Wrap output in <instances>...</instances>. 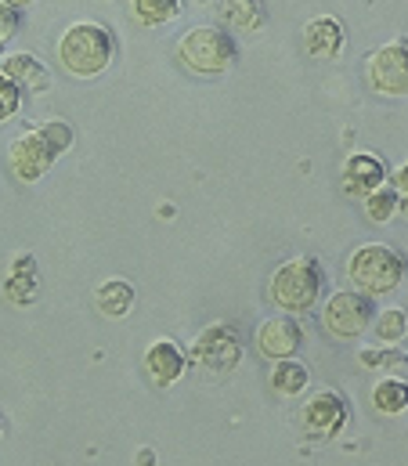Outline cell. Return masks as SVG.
<instances>
[{
    "mask_svg": "<svg viewBox=\"0 0 408 466\" xmlns=\"http://www.w3.org/2000/svg\"><path fill=\"white\" fill-rule=\"evenodd\" d=\"M95 304L105 319H123L134 308V286L127 279H105L95 293Z\"/></svg>",
    "mask_w": 408,
    "mask_h": 466,
    "instance_id": "2e32d148",
    "label": "cell"
},
{
    "mask_svg": "<svg viewBox=\"0 0 408 466\" xmlns=\"http://www.w3.org/2000/svg\"><path fill=\"white\" fill-rule=\"evenodd\" d=\"M321 268L311 260V257H293L286 260L275 275H271V300L290 311V315H301L311 311L321 297Z\"/></svg>",
    "mask_w": 408,
    "mask_h": 466,
    "instance_id": "277c9868",
    "label": "cell"
},
{
    "mask_svg": "<svg viewBox=\"0 0 408 466\" xmlns=\"http://www.w3.org/2000/svg\"><path fill=\"white\" fill-rule=\"evenodd\" d=\"M304 47L307 55H314V58H336L343 51V25L336 18H329V15L311 18L304 25Z\"/></svg>",
    "mask_w": 408,
    "mask_h": 466,
    "instance_id": "4fadbf2b",
    "label": "cell"
},
{
    "mask_svg": "<svg viewBox=\"0 0 408 466\" xmlns=\"http://www.w3.org/2000/svg\"><path fill=\"white\" fill-rule=\"evenodd\" d=\"M398 214L408 218V196H398Z\"/></svg>",
    "mask_w": 408,
    "mask_h": 466,
    "instance_id": "f1b7e54d",
    "label": "cell"
},
{
    "mask_svg": "<svg viewBox=\"0 0 408 466\" xmlns=\"http://www.w3.org/2000/svg\"><path fill=\"white\" fill-rule=\"evenodd\" d=\"M343 423H347V401L336 390H314L301 409V427L311 441H325L340 434Z\"/></svg>",
    "mask_w": 408,
    "mask_h": 466,
    "instance_id": "9c48e42d",
    "label": "cell"
},
{
    "mask_svg": "<svg viewBox=\"0 0 408 466\" xmlns=\"http://www.w3.org/2000/svg\"><path fill=\"white\" fill-rule=\"evenodd\" d=\"M40 134L51 141V148H55L58 156L73 145V130H69V123H58V119H55V123H44V127H40Z\"/></svg>",
    "mask_w": 408,
    "mask_h": 466,
    "instance_id": "603a6c76",
    "label": "cell"
},
{
    "mask_svg": "<svg viewBox=\"0 0 408 466\" xmlns=\"http://www.w3.org/2000/svg\"><path fill=\"white\" fill-rule=\"evenodd\" d=\"M4 4H11V7H29L33 0H4Z\"/></svg>",
    "mask_w": 408,
    "mask_h": 466,
    "instance_id": "f546056e",
    "label": "cell"
},
{
    "mask_svg": "<svg viewBox=\"0 0 408 466\" xmlns=\"http://www.w3.org/2000/svg\"><path fill=\"white\" fill-rule=\"evenodd\" d=\"M138 466H156L152 463V452H148V449H145V452H138Z\"/></svg>",
    "mask_w": 408,
    "mask_h": 466,
    "instance_id": "83f0119b",
    "label": "cell"
},
{
    "mask_svg": "<svg viewBox=\"0 0 408 466\" xmlns=\"http://www.w3.org/2000/svg\"><path fill=\"white\" fill-rule=\"evenodd\" d=\"M112 55H116V40L102 22H73L58 40L62 69L80 76V80H91V76L105 73Z\"/></svg>",
    "mask_w": 408,
    "mask_h": 466,
    "instance_id": "6da1fadb",
    "label": "cell"
},
{
    "mask_svg": "<svg viewBox=\"0 0 408 466\" xmlns=\"http://www.w3.org/2000/svg\"><path fill=\"white\" fill-rule=\"evenodd\" d=\"M15 33H18V7H11V4L0 0V51L11 44Z\"/></svg>",
    "mask_w": 408,
    "mask_h": 466,
    "instance_id": "d4e9b609",
    "label": "cell"
},
{
    "mask_svg": "<svg viewBox=\"0 0 408 466\" xmlns=\"http://www.w3.org/2000/svg\"><path fill=\"white\" fill-rule=\"evenodd\" d=\"M185 365H189L185 350L178 348L174 340H167V337L145 350V372H148V380L156 387H174L185 376Z\"/></svg>",
    "mask_w": 408,
    "mask_h": 466,
    "instance_id": "7c38bea8",
    "label": "cell"
},
{
    "mask_svg": "<svg viewBox=\"0 0 408 466\" xmlns=\"http://www.w3.org/2000/svg\"><path fill=\"white\" fill-rule=\"evenodd\" d=\"M372 319H376V337H380L383 344H398L408 333V315L402 308H387V311H380V315H372Z\"/></svg>",
    "mask_w": 408,
    "mask_h": 466,
    "instance_id": "44dd1931",
    "label": "cell"
},
{
    "mask_svg": "<svg viewBox=\"0 0 408 466\" xmlns=\"http://www.w3.org/2000/svg\"><path fill=\"white\" fill-rule=\"evenodd\" d=\"M394 192H398V196H408V163H402L398 174H394Z\"/></svg>",
    "mask_w": 408,
    "mask_h": 466,
    "instance_id": "4316f807",
    "label": "cell"
},
{
    "mask_svg": "<svg viewBox=\"0 0 408 466\" xmlns=\"http://www.w3.org/2000/svg\"><path fill=\"white\" fill-rule=\"evenodd\" d=\"M301 344H304V333H301V326H297L293 319H286V315L268 319V322H260V329H257V350H260L264 358H271V361L293 358V354L301 350Z\"/></svg>",
    "mask_w": 408,
    "mask_h": 466,
    "instance_id": "30bf717a",
    "label": "cell"
},
{
    "mask_svg": "<svg viewBox=\"0 0 408 466\" xmlns=\"http://www.w3.org/2000/svg\"><path fill=\"white\" fill-rule=\"evenodd\" d=\"M358 361H362V365H383V361H391V365H405L408 358L402 354V350H398V354H394V350H362Z\"/></svg>",
    "mask_w": 408,
    "mask_h": 466,
    "instance_id": "484cf974",
    "label": "cell"
},
{
    "mask_svg": "<svg viewBox=\"0 0 408 466\" xmlns=\"http://www.w3.org/2000/svg\"><path fill=\"white\" fill-rule=\"evenodd\" d=\"M55 159H58V152L51 148V141H47L40 130H26V134H18V137L11 141V148H7L11 174H15L18 181H26V185L40 181V177L55 167Z\"/></svg>",
    "mask_w": 408,
    "mask_h": 466,
    "instance_id": "ba28073f",
    "label": "cell"
},
{
    "mask_svg": "<svg viewBox=\"0 0 408 466\" xmlns=\"http://www.w3.org/2000/svg\"><path fill=\"white\" fill-rule=\"evenodd\" d=\"M347 279L354 282V289L369 293V297H383L394 293L405 279V257L387 246V242H369L358 246L347 260Z\"/></svg>",
    "mask_w": 408,
    "mask_h": 466,
    "instance_id": "7a4b0ae2",
    "label": "cell"
},
{
    "mask_svg": "<svg viewBox=\"0 0 408 466\" xmlns=\"http://www.w3.org/2000/svg\"><path fill=\"white\" fill-rule=\"evenodd\" d=\"M365 76L372 84V91L391 95V98H405L408 95V40H391L383 47H376L369 55Z\"/></svg>",
    "mask_w": 408,
    "mask_h": 466,
    "instance_id": "52a82bcc",
    "label": "cell"
},
{
    "mask_svg": "<svg viewBox=\"0 0 408 466\" xmlns=\"http://www.w3.org/2000/svg\"><path fill=\"white\" fill-rule=\"evenodd\" d=\"M18 102H22V95H18V87L0 73V123L4 119H11L18 113Z\"/></svg>",
    "mask_w": 408,
    "mask_h": 466,
    "instance_id": "cb8c5ba5",
    "label": "cell"
},
{
    "mask_svg": "<svg viewBox=\"0 0 408 466\" xmlns=\"http://www.w3.org/2000/svg\"><path fill=\"white\" fill-rule=\"evenodd\" d=\"M365 214H369L372 225H387V221L398 214V192L387 188V185L372 188V192L365 196Z\"/></svg>",
    "mask_w": 408,
    "mask_h": 466,
    "instance_id": "ffe728a7",
    "label": "cell"
},
{
    "mask_svg": "<svg viewBox=\"0 0 408 466\" xmlns=\"http://www.w3.org/2000/svg\"><path fill=\"white\" fill-rule=\"evenodd\" d=\"M372 409L380 416H402L408 409V383L398 376H387L372 387Z\"/></svg>",
    "mask_w": 408,
    "mask_h": 466,
    "instance_id": "ac0fdd59",
    "label": "cell"
},
{
    "mask_svg": "<svg viewBox=\"0 0 408 466\" xmlns=\"http://www.w3.org/2000/svg\"><path fill=\"white\" fill-rule=\"evenodd\" d=\"M220 18H224V25H231V29L257 33L268 15H264V4H260V0H224V4H220Z\"/></svg>",
    "mask_w": 408,
    "mask_h": 466,
    "instance_id": "e0dca14e",
    "label": "cell"
},
{
    "mask_svg": "<svg viewBox=\"0 0 408 466\" xmlns=\"http://www.w3.org/2000/svg\"><path fill=\"white\" fill-rule=\"evenodd\" d=\"M185 0H130V15L141 25H167L181 15Z\"/></svg>",
    "mask_w": 408,
    "mask_h": 466,
    "instance_id": "d6986e66",
    "label": "cell"
},
{
    "mask_svg": "<svg viewBox=\"0 0 408 466\" xmlns=\"http://www.w3.org/2000/svg\"><path fill=\"white\" fill-rule=\"evenodd\" d=\"M178 58L189 73H199V76H220L235 66V40L217 29V25H196L181 36L178 44Z\"/></svg>",
    "mask_w": 408,
    "mask_h": 466,
    "instance_id": "3957f363",
    "label": "cell"
},
{
    "mask_svg": "<svg viewBox=\"0 0 408 466\" xmlns=\"http://www.w3.org/2000/svg\"><path fill=\"white\" fill-rule=\"evenodd\" d=\"M0 434H4V420H0Z\"/></svg>",
    "mask_w": 408,
    "mask_h": 466,
    "instance_id": "4dcf8cb0",
    "label": "cell"
},
{
    "mask_svg": "<svg viewBox=\"0 0 408 466\" xmlns=\"http://www.w3.org/2000/svg\"><path fill=\"white\" fill-rule=\"evenodd\" d=\"M387 181V167H383V159L380 156H372V152H354V156H347V163H343V192L347 196H369L372 188H380Z\"/></svg>",
    "mask_w": 408,
    "mask_h": 466,
    "instance_id": "8fae6325",
    "label": "cell"
},
{
    "mask_svg": "<svg viewBox=\"0 0 408 466\" xmlns=\"http://www.w3.org/2000/svg\"><path fill=\"white\" fill-rule=\"evenodd\" d=\"M307 383H311V369L297 358H279L271 365V390L282 394V398H297L304 394Z\"/></svg>",
    "mask_w": 408,
    "mask_h": 466,
    "instance_id": "9a60e30c",
    "label": "cell"
},
{
    "mask_svg": "<svg viewBox=\"0 0 408 466\" xmlns=\"http://www.w3.org/2000/svg\"><path fill=\"white\" fill-rule=\"evenodd\" d=\"M192 361L203 365L209 376H228L242 361V337L228 322H213L192 340Z\"/></svg>",
    "mask_w": 408,
    "mask_h": 466,
    "instance_id": "8992f818",
    "label": "cell"
},
{
    "mask_svg": "<svg viewBox=\"0 0 408 466\" xmlns=\"http://www.w3.org/2000/svg\"><path fill=\"white\" fill-rule=\"evenodd\" d=\"M4 76H7L15 87H29V91H47V87H51V69H47L40 58L26 55V51L7 55Z\"/></svg>",
    "mask_w": 408,
    "mask_h": 466,
    "instance_id": "5bb4252c",
    "label": "cell"
},
{
    "mask_svg": "<svg viewBox=\"0 0 408 466\" xmlns=\"http://www.w3.org/2000/svg\"><path fill=\"white\" fill-rule=\"evenodd\" d=\"M4 293H7V300L18 304V308L33 304V300H36V279H33V271H11Z\"/></svg>",
    "mask_w": 408,
    "mask_h": 466,
    "instance_id": "7402d4cb",
    "label": "cell"
},
{
    "mask_svg": "<svg viewBox=\"0 0 408 466\" xmlns=\"http://www.w3.org/2000/svg\"><path fill=\"white\" fill-rule=\"evenodd\" d=\"M372 315L376 311H372V297L369 293H362V289H340V293H332L325 300L321 326L336 340H354V337H362L369 329Z\"/></svg>",
    "mask_w": 408,
    "mask_h": 466,
    "instance_id": "5b68a950",
    "label": "cell"
}]
</instances>
